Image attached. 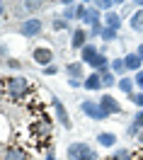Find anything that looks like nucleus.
<instances>
[{
    "mask_svg": "<svg viewBox=\"0 0 143 160\" xmlns=\"http://www.w3.org/2000/svg\"><path fill=\"white\" fill-rule=\"evenodd\" d=\"M100 39H102L104 44H112V41L119 39V32H112V29H107V27H104V32H102V37H100Z\"/></svg>",
    "mask_w": 143,
    "mask_h": 160,
    "instance_id": "28",
    "label": "nucleus"
},
{
    "mask_svg": "<svg viewBox=\"0 0 143 160\" xmlns=\"http://www.w3.org/2000/svg\"><path fill=\"white\" fill-rule=\"evenodd\" d=\"M129 27H131L133 34H143V10H136L129 17Z\"/></svg>",
    "mask_w": 143,
    "mask_h": 160,
    "instance_id": "21",
    "label": "nucleus"
},
{
    "mask_svg": "<svg viewBox=\"0 0 143 160\" xmlns=\"http://www.w3.org/2000/svg\"><path fill=\"white\" fill-rule=\"evenodd\" d=\"M136 53H138V56H141V61H143V41L138 44V46H136Z\"/></svg>",
    "mask_w": 143,
    "mask_h": 160,
    "instance_id": "37",
    "label": "nucleus"
},
{
    "mask_svg": "<svg viewBox=\"0 0 143 160\" xmlns=\"http://www.w3.org/2000/svg\"><path fill=\"white\" fill-rule=\"evenodd\" d=\"M104 160H136V155H133L131 148H126V146H116V148L112 150V155H107Z\"/></svg>",
    "mask_w": 143,
    "mask_h": 160,
    "instance_id": "18",
    "label": "nucleus"
},
{
    "mask_svg": "<svg viewBox=\"0 0 143 160\" xmlns=\"http://www.w3.org/2000/svg\"><path fill=\"white\" fill-rule=\"evenodd\" d=\"M100 75H102V85H104V88H116L119 78H116V75H114V73H112L109 68L104 70V73H100Z\"/></svg>",
    "mask_w": 143,
    "mask_h": 160,
    "instance_id": "24",
    "label": "nucleus"
},
{
    "mask_svg": "<svg viewBox=\"0 0 143 160\" xmlns=\"http://www.w3.org/2000/svg\"><path fill=\"white\" fill-rule=\"evenodd\" d=\"M7 15H10V5H7L5 0H0V24L5 22V17H7Z\"/></svg>",
    "mask_w": 143,
    "mask_h": 160,
    "instance_id": "31",
    "label": "nucleus"
},
{
    "mask_svg": "<svg viewBox=\"0 0 143 160\" xmlns=\"http://www.w3.org/2000/svg\"><path fill=\"white\" fill-rule=\"evenodd\" d=\"M63 73L68 75V78H73V80H85V63L82 61H68L66 66H63Z\"/></svg>",
    "mask_w": 143,
    "mask_h": 160,
    "instance_id": "12",
    "label": "nucleus"
},
{
    "mask_svg": "<svg viewBox=\"0 0 143 160\" xmlns=\"http://www.w3.org/2000/svg\"><path fill=\"white\" fill-rule=\"evenodd\" d=\"M136 143H138V146H141V148H143V131H141V133H138V138H136Z\"/></svg>",
    "mask_w": 143,
    "mask_h": 160,
    "instance_id": "38",
    "label": "nucleus"
},
{
    "mask_svg": "<svg viewBox=\"0 0 143 160\" xmlns=\"http://www.w3.org/2000/svg\"><path fill=\"white\" fill-rule=\"evenodd\" d=\"M32 133L41 141V143H46V141L53 136V119L49 117H41L39 121H32Z\"/></svg>",
    "mask_w": 143,
    "mask_h": 160,
    "instance_id": "6",
    "label": "nucleus"
},
{
    "mask_svg": "<svg viewBox=\"0 0 143 160\" xmlns=\"http://www.w3.org/2000/svg\"><path fill=\"white\" fill-rule=\"evenodd\" d=\"M61 5H63V10H61V17L68 24H73V22H78L75 20V0H61Z\"/></svg>",
    "mask_w": 143,
    "mask_h": 160,
    "instance_id": "20",
    "label": "nucleus"
},
{
    "mask_svg": "<svg viewBox=\"0 0 143 160\" xmlns=\"http://www.w3.org/2000/svg\"><path fill=\"white\" fill-rule=\"evenodd\" d=\"M61 70H63V66H56V63H51V66L41 68V75H58Z\"/></svg>",
    "mask_w": 143,
    "mask_h": 160,
    "instance_id": "29",
    "label": "nucleus"
},
{
    "mask_svg": "<svg viewBox=\"0 0 143 160\" xmlns=\"http://www.w3.org/2000/svg\"><path fill=\"white\" fill-rule=\"evenodd\" d=\"M51 32H73V27L63 20L61 15H56V17H51Z\"/></svg>",
    "mask_w": 143,
    "mask_h": 160,
    "instance_id": "23",
    "label": "nucleus"
},
{
    "mask_svg": "<svg viewBox=\"0 0 143 160\" xmlns=\"http://www.w3.org/2000/svg\"><path fill=\"white\" fill-rule=\"evenodd\" d=\"M136 160H143V158H136Z\"/></svg>",
    "mask_w": 143,
    "mask_h": 160,
    "instance_id": "39",
    "label": "nucleus"
},
{
    "mask_svg": "<svg viewBox=\"0 0 143 160\" xmlns=\"http://www.w3.org/2000/svg\"><path fill=\"white\" fill-rule=\"evenodd\" d=\"M100 53H102V46H100V44H95V41H90V44L80 51V58H78V61H82V63L87 66V63H90L95 56H100Z\"/></svg>",
    "mask_w": 143,
    "mask_h": 160,
    "instance_id": "17",
    "label": "nucleus"
},
{
    "mask_svg": "<svg viewBox=\"0 0 143 160\" xmlns=\"http://www.w3.org/2000/svg\"><path fill=\"white\" fill-rule=\"evenodd\" d=\"M129 100H131V104L136 107V109H143V92H133Z\"/></svg>",
    "mask_w": 143,
    "mask_h": 160,
    "instance_id": "30",
    "label": "nucleus"
},
{
    "mask_svg": "<svg viewBox=\"0 0 143 160\" xmlns=\"http://www.w3.org/2000/svg\"><path fill=\"white\" fill-rule=\"evenodd\" d=\"M90 44V32L85 29V27H73V32H71V41H68V46H71V51H78L80 53L85 46Z\"/></svg>",
    "mask_w": 143,
    "mask_h": 160,
    "instance_id": "7",
    "label": "nucleus"
},
{
    "mask_svg": "<svg viewBox=\"0 0 143 160\" xmlns=\"http://www.w3.org/2000/svg\"><path fill=\"white\" fill-rule=\"evenodd\" d=\"M2 90L7 95V100L12 102H24L34 92V85L24 75H12V78H5L2 80Z\"/></svg>",
    "mask_w": 143,
    "mask_h": 160,
    "instance_id": "1",
    "label": "nucleus"
},
{
    "mask_svg": "<svg viewBox=\"0 0 143 160\" xmlns=\"http://www.w3.org/2000/svg\"><path fill=\"white\" fill-rule=\"evenodd\" d=\"M100 107H102V112H104V117L109 119V117H116V114H121L124 112V104L114 95H109V92H104L102 97H100Z\"/></svg>",
    "mask_w": 143,
    "mask_h": 160,
    "instance_id": "8",
    "label": "nucleus"
},
{
    "mask_svg": "<svg viewBox=\"0 0 143 160\" xmlns=\"http://www.w3.org/2000/svg\"><path fill=\"white\" fill-rule=\"evenodd\" d=\"M124 66H126V73H133V75H136L138 70H143V61L136 51H129V53L124 56Z\"/></svg>",
    "mask_w": 143,
    "mask_h": 160,
    "instance_id": "14",
    "label": "nucleus"
},
{
    "mask_svg": "<svg viewBox=\"0 0 143 160\" xmlns=\"http://www.w3.org/2000/svg\"><path fill=\"white\" fill-rule=\"evenodd\" d=\"M82 90H87V92H100L104 90V85H102V75L100 73H87L85 75V80H82Z\"/></svg>",
    "mask_w": 143,
    "mask_h": 160,
    "instance_id": "13",
    "label": "nucleus"
},
{
    "mask_svg": "<svg viewBox=\"0 0 143 160\" xmlns=\"http://www.w3.org/2000/svg\"><path fill=\"white\" fill-rule=\"evenodd\" d=\"M44 160H58V158H56V148H53V146H46V150H44Z\"/></svg>",
    "mask_w": 143,
    "mask_h": 160,
    "instance_id": "35",
    "label": "nucleus"
},
{
    "mask_svg": "<svg viewBox=\"0 0 143 160\" xmlns=\"http://www.w3.org/2000/svg\"><path fill=\"white\" fill-rule=\"evenodd\" d=\"M102 22H104V27H107V29H112V32H119V29L124 27V17H121L116 10L107 12V15L102 17Z\"/></svg>",
    "mask_w": 143,
    "mask_h": 160,
    "instance_id": "16",
    "label": "nucleus"
},
{
    "mask_svg": "<svg viewBox=\"0 0 143 160\" xmlns=\"http://www.w3.org/2000/svg\"><path fill=\"white\" fill-rule=\"evenodd\" d=\"M7 58H10V46L0 41V61H7Z\"/></svg>",
    "mask_w": 143,
    "mask_h": 160,
    "instance_id": "34",
    "label": "nucleus"
},
{
    "mask_svg": "<svg viewBox=\"0 0 143 160\" xmlns=\"http://www.w3.org/2000/svg\"><path fill=\"white\" fill-rule=\"evenodd\" d=\"M0 160H32V153L27 148H22L20 143H7V146L2 148Z\"/></svg>",
    "mask_w": 143,
    "mask_h": 160,
    "instance_id": "10",
    "label": "nucleus"
},
{
    "mask_svg": "<svg viewBox=\"0 0 143 160\" xmlns=\"http://www.w3.org/2000/svg\"><path fill=\"white\" fill-rule=\"evenodd\" d=\"M66 158L68 160H100V153L87 141H73L66 148Z\"/></svg>",
    "mask_w": 143,
    "mask_h": 160,
    "instance_id": "2",
    "label": "nucleus"
},
{
    "mask_svg": "<svg viewBox=\"0 0 143 160\" xmlns=\"http://www.w3.org/2000/svg\"><path fill=\"white\" fill-rule=\"evenodd\" d=\"M17 34L24 39H39L44 34V20L41 17H27L17 24Z\"/></svg>",
    "mask_w": 143,
    "mask_h": 160,
    "instance_id": "3",
    "label": "nucleus"
},
{
    "mask_svg": "<svg viewBox=\"0 0 143 160\" xmlns=\"http://www.w3.org/2000/svg\"><path fill=\"white\" fill-rule=\"evenodd\" d=\"M133 82H136V92H143V70H138L133 75Z\"/></svg>",
    "mask_w": 143,
    "mask_h": 160,
    "instance_id": "32",
    "label": "nucleus"
},
{
    "mask_svg": "<svg viewBox=\"0 0 143 160\" xmlns=\"http://www.w3.org/2000/svg\"><path fill=\"white\" fill-rule=\"evenodd\" d=\"M80 112L87 117V119H92V121H104L107 117H104V112H102V107H100V100H82L80 102Z\"/></svg>",
    "mask_w": 143,
    "mask_h": 160,
    "instance_id": "9",
    "label": "nucleus"
},
{
    "mask_svg": "<svg viewBox=\"0 0 143 160\" xmlns=\"http://www.w3.org/2000/svg\"><path fill=\"white\" fill-rule=\"evenodd\" d=\"M85 15H87V2H75V20L82 24L85 20Z\"/></svg>",
    "mask_w": 143,
    "mask_h": 160,
    "instance_id": "26",
    "label": "nucleus"
},
{
    "mask_svg": "<svg viewBox=\"0 0 143 160\" xmlns=\"http://www.w3.org/2000/svg\"><path fill=\"white\" fill-rule=\"evenodd\" d=\"M68 88H71V90H78V88H82V80H73V78H68Z\"/></svg>",
    "mask_w": 143,
    "mask_h": 160,
    "instance_id": "36",
    "label": "nucleus"
},
{
    "mask_svg": "<svg viewBox=\"0 0 143 160\" xmlns=\"http://www.w3.org/2000/svg\"><path fill=\"white\" fill-rule=\"evenodd\" d=\"M131 121L136 124V126H141V129H143V109H136V112H133Z\"/></svg>",
    "mask_w": 143,
    "mask_h": 160,
    "instance_id": "33",
    "label": "nucleus"
},
{
    "mask_svg": "<svg viewBox=\"0 0 143 160\" xmlns=\"http://www.w3.org/2000/svg\"><path fill=\"white\" fill-rule=\"evenodd\" d=\"M102 17H104L102 12L97 10L92 2H87V15H85V20H82V27H85V29H90V27H95V24H100Z\"/></svg>",
    "mask_w": 143,
    "mask_h": 160,
    "instance_id": "15",
    "label": "nucleus"
},
{
    "mask_svg": "<svg viewBox=\"0 0 143 160\" xmlns=\"http://www.w3.org/2000/svg\"><path fill=\"white\" fill-rule=\"evenodd\" d=\"M53 58H56V53H53V46L49 44H41V46H34L32 49V61L41 66V68H46V66H51Z\"/></svg>",
    "mask_w": 143,
    "mask_h": 160,
    "instance_id": "5",
    "label": "nucleus"
},
{
    "mask_svg": "<svg viewBox=\"0 0 143 160\" xmlns=\"http://www.w3.org/2000/svg\"><path fill=\"white\" fill-rule=\"evenodd\" d=\"M141 126H136V124H133V121H131V124H126V131H124V133H126V138H133V141H136V138H138V133H141Z\"/></svg>",
    "mask_w": 143,
    "mask_h": 160,
    "instance_id": "27",
    "label": "nucleus"
},
{
    "mask_svg": "<svg viewBox=\"0 0 143 160\" xmlns=\"http://www.w3.org/2000/svg\"><path fill=\"white\" fill-rule=\"evenodd\" d=\"M116 90L124 92L126 97H131L133 92H136V82H133V75H124V78H119V82H116Z\"/></svg>",
    "mask_w": 143,
    "mask_h": 160,
    "instance_id": "19",
    "label": "nucleus"
},
{
    "mask_svg": "<svg viewBox=\"0 0 143 160\" xmlns=\"http://www.w3.org/2000/svg\"><path fill=\"white\" fill-rule=\"evenodd\" d=\"M49 104H51V109H53V117H56V121H58V124H61L66 131H71V129H73V119H71V114H68V109H66L63 100L58 97V95H53V92H51Z\"/></svg>",
    "mask_w": 143,
    "mask_h": 160,
    "instance_id": "4",
    "label": "nucleus"
},
{
    "mask_svg": "<svg viewBox=\"0 0 143 160\" xmlns=\"http://www.w3.org/2000/svg\"><path fill=\"white\" fill-rule=\"evenodd\" d=\"M109 70H112L116 78H124V75H129V73H126V66H124V56H116V58L109 61Z\"/></svg>",
    "mask_w": 143,
    "mask_h": 160,
    "instance_id": "22",
    "label": "nucleus"
},
{
    "mask_svg": "<svg viewBox=\"0 0 143 160\" xmlns=\"http://www.w3.org/2000/svg\"><path fill=\"white\" fill-rule=\"evenodd\" d=\"M2 66L10 68V70H22V68H24V63H22L20 58H15V56H10L7 61H2Z\"/></svg>",
    "mask_w": 143,
    "mask_h": 160,
    "instance_id": "25",
    "label": "nucleus"
},
{
    "mask_svg": "<svg viewBox=\"0 0 143 160\" xmlns=\"http://www.w3.org/2000/svg\"><path fill=\"white\" fill-rule=\"evenodd\" d=\"M95 143L102 146V148H107V150H114L119 146V136H116L114 131H100V133L95 136Z\"/></svg>",
    "mask_w": 143,
    "mask_h": 160,
    "instance_id": "11",
    "label": "nucleus"
}]
</instances>
